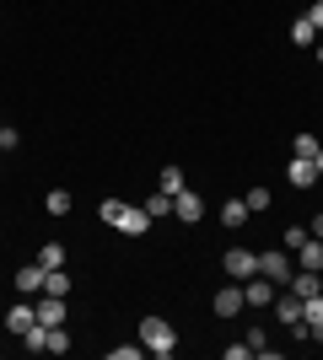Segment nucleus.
I'll return each instance as SVG.
<instances>
[{
	"label": "nucleus",
	"instance_id": "1",
	"mask_svg": "<svg viewBox=\"0 0 323 360\" xmlns=\"http://www.w3.org/2000/svg\"><path fill=\"white\" fill-rule=\"evenodd\" d=\"M103 215L113 231H124V237H146L151 231V215H146V205H119V199H103Z\"/></svg>",
	"mask_w": 323,
	"mask_h": 360
},
{
	"label": "nucleus",
	"instance_id": "2",
	"mask_svg": "<svg viewBox=\"0 0 323 360\" xmlns=\"http://www.w3.org/2000/svg\"><path fill=\"white\" fill-rule=\"evenodd\" d=\"M140 345H146V355L167 360L172 349H178V333H172V323H162V317H140Z\"/></svg>",
	"mask_w": 323,
	"mask_h": 360
},
{
	"label": "nucleus",
	"instance_id": "3",
	"mask_svg": "<svg viewBox=\"0 0 323 360\" xmlns=\"http://www.w3.org/2000/svg\"><path fill=\"white\" fill-rule=\"evenodd\" d=\"M221 269H227V280H237V285H248V280L259 274V253H248V248H232V253L221 258Z\"/></svg>",
	"mask_w": 323,
	"mask_h": 360
},
{
	"label": "nucleus",
	"instance_id": "4",
	"mask_svg": "<svg viewBox=\"0 0 323 360\" xmlns=\"http://www.w3.org/2000/svg\"><path fill=\"white\" fill-rule=\"evenodd\" d=\"M259 274L264 280H275V285H291V274H296V258L280 248V253H259Z\"/></svg>",
	"mask_w": 323,
	"mask_h": 360
},
{
	"label": "nucleus",
	"instance_id": "5",
	"mask_svg": "<svg viewBox=\"0 0 323 360\" xmlns=\"http://www.w3.org/2000/svg\"><path fill=\"white\" fill-rule=\"evenodd\" d=\"M270 307H275V317L286 323V328H302V296H296V290H286V285H280Z\"/></svg>",
	"mask_w": 323,
	"mask_h": 360
},
{
	"label": "nucleus",
	"instance_id": "6",
	"mask_svg": "<svg viewBox=\"0 0 323 360\" xmlns=\"http://www.w3.org/2000/svg\"><path fill=\"white\" fill-rule=\"evenodd\" d=\"M44 285H49L44 264H22V269H16V290H22V296H44Z\"/></svg>",
	"mask_w": 323,
	"mask_h": 360
},
{
	"label": "nucleus",
	"instance_id": "7",
	"mask_svg": "<svg viewBox=\"0 0 323 360\" xmlns=\"http://www.w3.org/2000/svg\"><path fill=\"white\" fill-rule=\"evenodd\" d=\"M243 307H248V296H243V285H237V280L215 290V317H237Z\"/></svg>",
	"mask_w": 323,
	"mask_h": 360
},
{
	"label": "nucleus",
	"instance_id": "8",
	"mask_svg": "<svg viewBox=\"0 0 323 360\" xmlns=\"http://www.w3.org/2000/svg\"><path fill=\"white\" fill-rule=\"evenodd\" d=\"M32 312H38V323H44V328H60V323H65V296H44V301H32Z\"/></svg>",
	"mask_w": 323,
	"mask_h": 360
},
{
	"label": "nucleus",
	"instance_id": "9",
	"mask_svg": "<svg viewBox=\"0 0 323 360\" xmlns=\"http://www.w3.org/2000/svg\"><path fill=\"white\" fill-rule=\"evenodd\" d=\"M275 280H264V274H253V280H248L243 285V296H248V307H270V301H275Z\"/></svg>",
	"mask_w": 323,
	"mask_h": 360
},
{
	"label": "nucleus",
	"instance_id": "10",
	"mask_svg": "<svg viewBox=\"0 0 323 360\" xmlns=\"http://www.w3.org/2000/svg\"><path fill=\"white\" fill-rule=\"evenodd\" d=\"M286 178H291V188H312V183H318V167H312L308 156H291V167H286Z\"/></svg>",
	"mask_w": 323,
	"mask_h": 360
},
{
	"label": "nucleus",
	"instance_id": "11",
	"mask_svg": "<svg viewBox=\"0 0 323 360\" xmlns=\"http://www.w3.org/2000/svg\"><path fill=\"white\" fill-rule=\"evenodd\" d=\"M291 258H296V269H318V274H323V242H318V237H308Z\"/></svg>",
	"mask_w": 323,
	"mask_h": 360
},
{
	"label": "nucleus",
	"instance_id": "12",
	"mask_svg": "<svg viewBox=\"0 0 323 360\" xmlns=\"http://www.w3.org/2000/svg\"><path fill=\"white\" fill-rule=\"evenodd\" d=\"M286 290H296V296L308 301V296H318V290H323V280H318V269H296V274H291V285H286Z\"/></svg>",
	"mask_w": 323,
	"mask_h": 360
},
{
	"label": "nucleus",
	"instance_id": "13",
	"mask_svg": "<svg viewBox=\"0 0 323 360\" xmlns=\"http://www.w3.org/2000/svg\"><path fill=\"white\" fill-rule=\"evenodd\" d=\"M32 323H38V312H32L27 301H16L11 312H6V328H11V333H27V328H32Z\"/></svg>",
	"mask_w": 323,
	"mask_h": 360
},
{
	"label": "nucleus",
	"instance_id": "14",
	"mask_svg": "<svg viewBox=\"0 0 323 360\" xmlns=\"http://www.w3.org/2000/svg\"><path fill=\"white\" fill-rule=\"evenodd\" d=\"M172 215H178V221H200V199L189 194V188H184V194H172Z\"/></svg>",
	"mask_w": 323,
	"mask_h": 360
},
{
	"label": "nucleus",
	"instance_id": "15",
	"mask_svg": "<svg viewBox=\"0 0 323 360\" xmlns=\"http://www.w3.org/2000/svg\"><path fill=\"white\" fill-rule=\"evenodd\" d=\"M248 221V199H227L221 205V226H243Z\"/></svg>",
	"mask_w": 323,
	"mask_h": 360
},
{
	"label": "nucleus",
	"instance_id": "16",
	"mask_svg": "<svg viewBox=\"0 0 323 360\" xmlns=\"http://www.w3.org/2000/svg\"><path fill=\"white\" fill-rule=\"evenodd\" d=\"M38 264H44V269H65V248L60 242H44V248H38Z\"/></svg>",
	"mask_w": 323,
	"mask_h": 360
},
{
	"label": "nucleus",
	"instance_id": "17",
	"mask_svg": "<svg viewBox=\"0 0 323 360\" xmlns=\"http://www.w3.org/2000/svg\"><path fill=\"white\" fill-rule=\"evenodd\" d=\"M146 215H151V221H162V215H172V194H162V188H156V194L146 199Z\"/></svg>",
	"mask_w": 323,
	"mask_h": 360
},
{
	"label": "nucleus",
	"instance_id": "18",
	"mask_svg": "<svg viewBox=\"0 0 323 360\" xmlns=\"http://www.w3.org/2000/svg\"><path fill=\"white\" fill-rule=\"evenodd\" d=\"M22 345H27L32 355H38V349H49V328H44V323H32V328L22 333Z\"/></svg>",
	"mask_w": 323,
	"mask_h": 360
},
{
	"label": "nucleus",
	"instance_id": "19",
	"mask_svg": "<svg viewBox=\"0 0 323 360\" xmlns=\"http://www.w3.org/2000/svg\"><path fill=\"white\" fill-rule=\"evenodd\" d=\"M291 38H296V44H318V27H312L308 16H296V22H291Z\"/></svg>",
	"mask_w": 323,
	"mask_h": 360
},
{
	"label": "nucleus",
	"instance_id": "20",
	"mask_svg": "<svg viewBox=\"0 0 323 360\" xmlns=\"http://www.w3.org/2000/svg\"><path fill=\"white\" fill-rule=\"evenodd\" d=\"M44 296H70V280H65V269H49V285Z\"/></svg>",
	"mask_w": 323,
	"mask_h": 360
},
{
	"label": "nucleus",
	"instance_id": "21",
	"mask_svg": "<svg viewBox=\"0 0 323 360\" xmlns=\"http://www.w3.org/2000/svg\"><path fill=\"white\" fill-rule=\"evenodd\" d=\"M44 210H49V215H70V194H65V188H54V194L44 199Z\"/></svg>",
	"mask_w": 323,
	"mask_h": 360
},
{
	"label": "nucleus",
	"instance_id": "22",
	"mask_svg": "<svg viewBox=\"0 0 323 360\" xmlns=\"http://www.w3.org/2000/svg\"><path fill=\"white\" fill-rule=\"evenodd\" d=\"M162 194H184V172L178 167H162Z\"/></svg>",
	"mask_w": 323,
	"mask_h": 360
},
{
	"label": "nucleus",
	"instance_id": "23",
	"mask_svg": "<svg viewBox=\"0 0 323 360\" xmlns=\"http://www.w3.org/2000/svg\"><path fill=\"white\" fill-rule=\"evenodd\" d=\"M308 237H312L308 226H296V221H291V226H286V253H296V248H302Z\"/></svg>",
	"mask_w": 323,
	"mask_h": 360
},
{
	"label": "nucleus",
	"instance_id": "24",
	"mask_svg": "<svg viewBox=\"0 0 323 360\" xmlns=\"http://www.w3.org/2000/svg\"><path fill=\"white\" fill-rule=\"evenodd\" d=\"M49 349H54V355H65V349H70V333H65V323H60V328H49Z\"/></svg>",
	"mask_w": 323,
	"mask_h": 360
},
{
	"label": "nucleus",
	"instance_id": "25",
	"mask_svg": "<svg viewBox=\"0 0 323 360\" xmlns=\"http://www.w3.org/2000/svg\"><path fill=\"white\" fill-rule=\"evenodd\" d=\"M248 210H270V188H248Z\"/></svg>",
	"mask_w": 323,
	"mask_h": 360
},
{
	"label": "nucleus",
	"instance_id": "26",
	"mask_svg": "<svg viewBox=\"0 0 323 360\" xmlns=\"http://www.w3.org/2000/svg\"><path fill=\"white\" fill-rule=\"evenodd\" d=\"M296 156H308V162H312V156H318V140H312V135H296Z\"/></svg>",
	"mask_w": 323,
	"mask_h": 360
},
{
	"label": "nucleus",
	"instance_id": "27",
	"mask_svg": "<svg viewBox=\"0 0 323 360\" xmlns=\"http://www.w3.org/2000/svg\"><path fill=\"white\" fill-rule=\"evenodd\" d=\"M135 355H146V345H119L113 349V360H135Z\"/></svg>",
	"mask_w": 323,
	"mask_h": 360
},
{
	"label": "nucleus",
	"instance_id": "28",
	"mask_svg": "<svg viewBox=\"0 0 323 360\" xmlns=\"http://www.w3.org/2000/svg\"><path fill=\"white\" fill-rule=\"evenodd\" d=\"M308 22H312V27L323 32V0H312V6H308Z\"/></svg>",
	"mask_w": 323,
	"mask_h": 360
},
{
	"label": "nucleus",
	"instance_id": "29",
	"mask_svg": "<svg viewBox=\"0 0 323 360\" xmlns=\"http://www.w3.org/2000/svg\"><path fill=\"white\" fill-rule=\"evenodd\" d=\"M308 231H312V237H318V242H323V215H318V221H312V226H308Z\"/></svg>",
	"mask_w": 323,
	"mask_h": 360
},
{
	"label": "nucleus",
	"instance_id": "30",
	"mask_svg": "<svg viewBox=\"0 0 323 360\" xmlns=\"http://www.w3.org/2000/svg\"><path fill=\"white\" fill-rule=\"evenodd\" d=\"M312 167H318V178H323V146H318V156H312Z\"/></svg>",
	"mask_w": 323,
	"mask_h": 360
},
{
	"label": "nucleus",
	"instance_id": "31",
	"mask_svg": "<svg viewBox=\"0 0 323 360\" xmlns=\"http://www.w3.org/2000/svg\"><path fill=\"white\" fill-rule=\"evenodd\" d=\"M318 60H323V44H318Z\"/></svg>",
	"mask_w": 323,
	"mask_h": 360
}]
</instances>
